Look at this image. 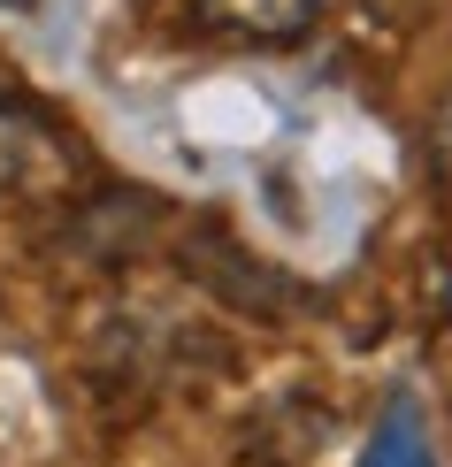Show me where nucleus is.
Masks as SVG:
<instances>
[{
	"mask_svg": "<svg viewBox=\"0 0 452 467\" xmlns=\"http://www.w3.org/2000/svg\"><path fill=\"white\" fill-rule=\"evenodd\" d=\"M437 161H445V177H452V100H445V115H437Z\"/></svg>",
	"mask_w": 452,
	"mask_h": 467,
	"instance_id": "nucleus-3",
	"label": "nucleus"
},
{
	"mask_svg": "<svg viewBox=\"0 0 452 467\" xmlns=\"http://www.w3.org/2000/svg\"><path fill=\"white\" fill-rule=\"evenodd\" d=\"M361 467H437L415 399H391V406H384V421H376V437H368V460H361Z\"/></svg>",
	"mask_w": 452,
	"mask_h": 467,
	"instance_id": "nucleus-1",
	"label": "nucleus"
},
{
	"mask_svg": "<svg viewBox=\"0 0 452 467\" xmlns=\"http://www.w3.org/2000/svg\"><path fill=\"white\" fill-rule=\"evenodd\" d=\"M223 24H238V31H300L322 0H207Z\"/></svg>",
	"mask_w": 452,
	"mask_h": 467,
	"instance_id": "nucleus-2",
	"label": "nucleus"
}]
</instances>
